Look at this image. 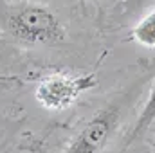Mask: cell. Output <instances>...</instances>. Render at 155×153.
<instances>
[{
	"instance_id": "6da1fadb",
	"label": "cell",
	"mask_w": 155,
	"mask_h": 153,
	"mask_svg": "<svg viewBox=\"0 0 155 153\" xmlns=\"http://www.w3.org/2000/svg\"><path fill=\"white\" fill-rule=\"evenodd\" d=\"M0 29L29 45H60L67 31L58 15L27 0H0Z\"/></svg>"
},
{
	"instance_id": "7a4b0ae2",
	"label": "cell",
	"mask_w": 155,
	"mask_h": 153,
	"mask_svg": "<svg viewBox=\"0 0 155 153\" xmlns=\"http://www.w3.org/2000/svg\"><path fill=\"white\" fill-rule=\"evenodd\" d=\"M132 96H134V90L128 88L126 92L119 94L116 99H112L108 105H105L79 130V133L69 144L65 153H101L103 151V148L107 146V142L114 135L124 110L128 108Z\"/></svg>"
},
{
	"instance_id": "3957f363",
	"label": "cell",
	"mask_w": 155,
	"mask_h": 153,
	"mask_svg": "<svg viewBox=\"0 0 155 153\" xmlns=\"http://www.w3.org/2000/svg\"><path fill=\"white\" fill-rule=\"evenodd\" d=\"M94 86H97V77L94 74H54L40 81L35 90V97L43 108L58 112L69 108L83 92Z\"/></svg>"
},
{
	"instance_id": "277c9868",
	"label": "cell",
	"mask_w": 155,
	"mask_h": 153,
	"mask_svg": "<svg viewBox=\"0 0 155 153\" xmlns=\"http://www.w3.org/2000/svg\"><path fill=\"white\" fill-rule=\"evenodd\" d=\"M153 122H155V81H153V85H152V88H150V96H148V99H146L141 114L137 115V119H135L134 128L126 135L124 146H130L132 142H135L137 139H141Z\"/></svg>"
},
{
	"instance_id": "5b68a950",
	"label": "cell",
	"mask_w": 155,
	"mask_h": 153,
	"mask_svg": "<svg viewBox=\"0 0 155 153\" xmlns=\"http://www.w3.org/2000/svg\"><path fill=\"white\" fill-rule=\"evenodd\" d=\"M132 38L144 47H155V9L135 24L132 29Z\"/></svg>"
},
{
	"instance_id": "8992f818",
	"label": "cell",
	"mask_w": 155,
	"mask_h": 153,
	"mask_svg": "<svg viewBox=\"0 0 155 153\" xmlns=\"http://www.w3.org/2000/svg\"><path fill=\"white\" fill-rule=\"evenodd\" d=\"M155 4V0H124V13L126 15H135L143 11L144 7Z\"/></svg>"
},
{
	"instance_id": "52a82bcc",
	"label": "cell",
	"mask_w": 155,
	"mask_h": 153,
	"mask_svg": "<svg viewBox=\"0 0 155 153\" xmlns=\"http://www.w3.org/2000/svg\"><path fill=\"white\" fill-rule=\"evenodd\" d=\"M2 83H4V81H2V79H0V85H2Z\"/></svg>"
}]
</instances>
